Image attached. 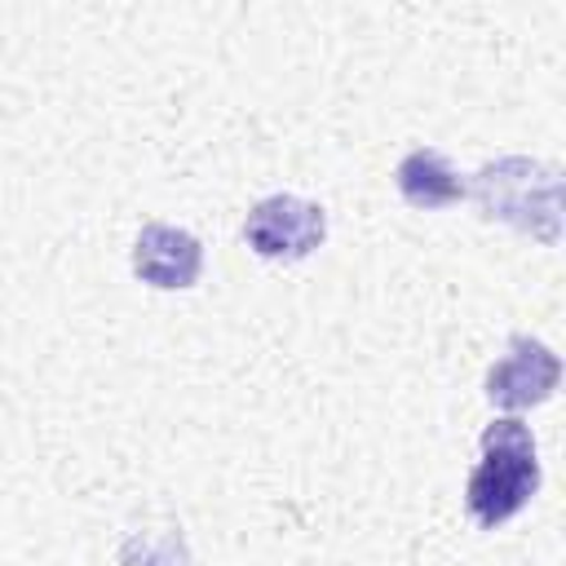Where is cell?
<instances>
[{
    "instance_id": "1",
    "label": "cell",
    "mask_w": 566,
    "mask_h": 566,
    "mask_svg": "<svg viewBox=\"0 0 566 566\" xmlns=\"http://www.w3.org/2000/svg\"><path fill=\"white\" fill-rule=\"evenodd\" d=\"M464 199L478 203L486 221H504L544 248L562 243V168L531 155H500L464 181Z\"/></svg>"
},
{
    "instance_id": "2",
    "label": "cell",
    "mask_w": 566,
    "mask_h": 566,
    "mask_svg": "<svg viewBox=\"0 0 566 566\" xmlns=\"http://www.w3.org/2000/svg\"><path fill=\"white\" fill-rule=\"evenodd\" d=\"M478 447H482V460L464 482V509L482 531H495L509 517H517L539 491L535 433L517 416H500L482 429Z\"/></svg>"
},
{
    "instance_id": "3",
    "label": "cell",
    "mask_w": 566,
    "mask_h": 566,
    "mask_svg": "<svg viewBox=\"0 0 566 566\" xmlns=\"http://www.w3.org/2000/svg\"><path fill=\"white\" fill-rule=\"evenodd\" d=\"M327 239V212L301 195H265L243 217V243L265 261H301Z\"/></svg>"
},
{
    "instance_id": "4",
    "label": "cell",
    "mask_w": 566,
    "mask_h": 566,
    "mask_svg": "<svg viewBox=\"0 0 566 566\" xmlns=\"http://www.w3.org/2000/svg\"><path fill=\"white\" fill-rule=\"evenodd\" d=\"M557 385H562V358L526 332L509 336L504 354L486 371V398H491V407H500L509 416L548 402L557 394Z\"/></svg>"
},
{
    "instance_id": "5",
    "label": "cell",
    "mask_w": 566,
    "mask_h": 566,
    "mask_svg": "<svg viewBox=\"0 0 566 566\" xmlns=\"http://www.w3.org/2000/svg\"><path fill=\"white\" fill-rule=\"evenodd\" d=\"M133 274L159 292H186L203 274V243L168 221H146L133 239Z\"/></svg>"
},
{
    "instance_id": "6",
    "label": "cell",
    "mask_w": 566,
    "mask_h": 566,
    "mask_svg": "<svg viewBox=\"0 0 566 566\" xmlns=\"http://www.w3.org/2000/svg\"><path fill=\"white\" fill-rule=\"evenodd\" d=\"M394 186L398 195L420 208V212H433V208H451L464 199V177L451 168V159L433 146H416L398 159L394 168Z\"/></svg>"
},
{
    "instance_id": "7",
    "label": "cell",
    "mask_w": 566,
    "mask_h": 566,
    "mask_svg": "<svg viewBox=\"0 0 566 566\" xmlns=\"http://www.w3.org/2000/svg\"><path fill=\"white\" fill-rule=\"evenodd\" d=\"M119 566H190L181 526L177 522H159V526L128 531L124 544H119Z\"/></svg>"
}]
</instances>
